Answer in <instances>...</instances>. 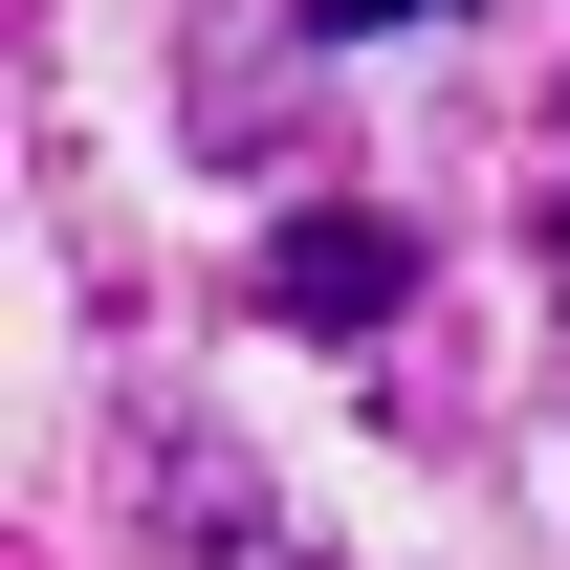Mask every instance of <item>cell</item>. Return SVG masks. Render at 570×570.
Listing matches in <instances>:
<instances>
[{
	"label": "cell",
	"mask_w": 570,
	"mask_h": 570,
	"mask_svg": "<svg viewBox=\"0 0 570 570\" xmlns=\"http://www.w3.org/2000/svg\"><path fill=\"white\" fill-rule=\"evenodd\" d=\"M132 504H154V549H176V570H307V549L264 527V483L198 461V417H132Z\"/></svg>",
	"instance_id": "1"
},
{
	"label": "cell",
	"mask_w": 570,
	"mask_h": 570,
	"mask_svg": "<svg viewBox=\"0 0 570 570\" xmlns=\"http://www.w3.org/2000/svg\"><path fill=\"white\" fill-rule=\"evenodd\" d=\"M264 307H285V330H395V307H417V219H352V198L285 219V242H264Z\"/></svg>",
	"instance_id": "2"
},
{
	"label": "cell",
	"mask_w": 570,
	"mask_h": 570,
	"mask_svg": "<svg viewBox=\"0 0 570 570\" xmlns=\"http://www.w3.org/2000/svg\"><path fill=\"white\" fill-rule=\"evenodd\" d=\"M307 22H330V45H373V22H417V0H307Z\"/></svg>",
	"instance_id": "3"
},
{
	"label": "cell",
	"mask_w": 570,
	"mask_h": 570,
	"mask_svg": "<svg viewBox=\"0 0 570 570\" xmlns=\"http://www.w3.org/2000/svg\"><path fill=\"white\" fill-rule=\"evenodd\" d=\"M549 307H570V176H549Z\"/></svg>",
	"instance_id": "4"
}]
</instances>
